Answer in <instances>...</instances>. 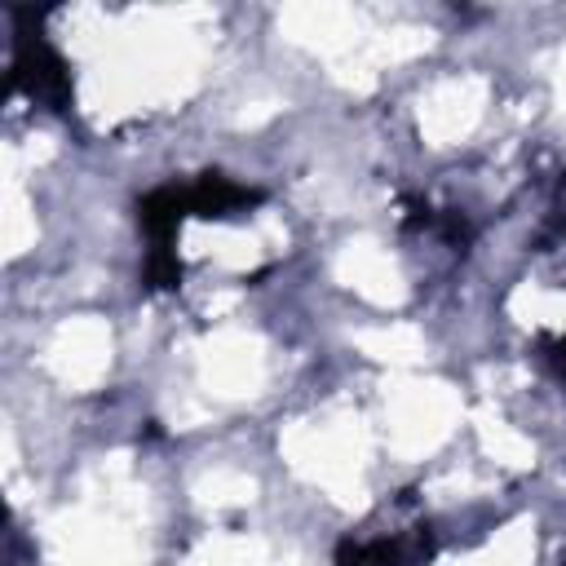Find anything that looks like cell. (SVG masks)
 I'll return each instance as SVG.
<instances>
[{
	"label": "cell",
	"instance_id": "1",
	"mask_svg": "<svg viewBox=\"0 0 566 566\" xmlns=\"http://www.w3.org/2000/svg\"><path fill=\"white\" fill-rule=\"evenodd\" d=\"M562 371H566V345H562Z\"/></svg>",
	"mask_w": 566,
	"mask_h": 566
}]
</instances>
